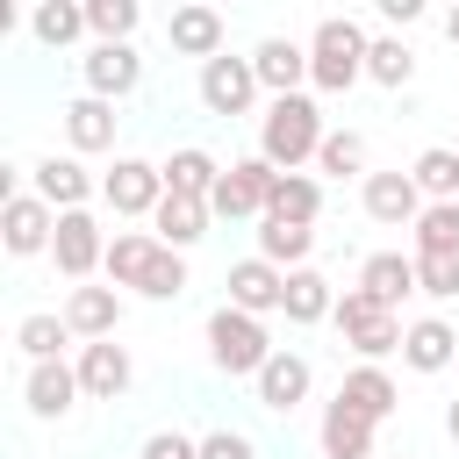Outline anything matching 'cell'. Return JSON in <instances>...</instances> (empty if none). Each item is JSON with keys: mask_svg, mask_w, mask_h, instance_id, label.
Returning a JSON list of instances; mask_svg holds the SVG:
<instances>
[{"mask_svg": "<svg viewBox=\"0 0 459 459\" xmlns=\"http://www.w3.org/2000/svg\"><path fill=\"white\" fill-rule=\"evenodd\" d=\"M323 108L308 100V93H287V100H265V115H258V158L273 165V172H301V165H316V151H323Z\"/></svg>", "mask_w": 459, "mask_h": 459, "instance_id": "6da1fadb", "label": "cell"}, {"mask_svg": "<svg viewBox=\"0 0 459 459\" xmlns=\"http://www.w3.org/2000/svg\"><path fill=\"white\" fill-rule=\"evenodd\" d=\"M366 50H373V36L351 14H323L316 36H308V86L316 93H351L366 79Z\"/></svg>", "mask_w": 459, "mask_h": 459, "instance_id": "7a4b0ae2", "label": "cell"}, {"mask_svg": "<svg viewBox=\"0 0 459 459\" xmlns=\"http://www.w3.org/2000/svg\"><path fill=\"white\" fill-rule=\"evenodd\" d=\"M273 351H280V344H273L265 316H244V308H230V301L208 316V359H215V373H230V380H258Z\"/></svg>", "mask_w": 459, "mask_h": 459, "instance_id": "3957f363", "label": "cell"}, {"mask_svg": "<svg viewBox=\"0 0 459 459\" xmlns=\"http://www.w3.org/2000/svg\"><path fill=\"white\" fill-rule=\"evenodd\" d=\"M330 323H337V337L359 351V366H380V359H387V351H402V337H409V330H402V316H394V308H380L366 287H344Z\"/></svg>", "mask_w": 459, "mask_h": 459, "instance_id": "277c9868", "label": "cell"}, {"mask_svg": "<svg viewBox=\"0 0 459 459\" xmlns=\"http://www.w3.org/2000/svg\"><path fill=\"white\" fill-rule=\"evenodd\" d=\"M273 179H280V172H273L265 158H237V165H222L208 208L230 215V222H265V208H273Z\"/></svg>", "mask_w": 459, "mask_h": 459, "instance_id": "5b68a950", "label": "cell"}, {"mask_svg": "<svg viewBox=\"0 0 459 459\" xmlns=\"http://www.w3.org/2000/svg\"><path fill=\"white\" fill-rule=\"evenodd\" d=\"M50 237H57V208H50L36 186H14L7 208H0V244H7V258H36V251H50Z\"/></svg>", "mask_w": 459, "mask_h": 459, "instance_id": "8992f818", "label": "cell"}, {"mask_svg": "<svg viewBox=\"0 0 459 459\" xmlns=\"http://www.w3.org/2000/svg\"><path fill=\"white\" fill-rule=\"evenodd\" d=\"M50 265H57L72 287H86V280L108 265V237H100V222H93L86 208L57 215V237H50Z\"/></svg>", "mask_w": 459, "mask_h": 459, "instance_id": "52a82bcc", "label": "cell"}, {"mask_svg": "<svg viewBox=\"0 0 459 459\" xmlns=\"http://www.w3.org/2000/svg\"><path fill=\"white\" fill-rule=\"evenodd\" d=\"M100 201H108L115 215H158V201H165V165H151V158H115V165L100 172Z\"/></svg>", "mask_w": 459, "mask_h": 459, "instance_id": "ba28073f", "label": "cell"}, {"mask_svg": "<svg viewBox=\"0 0 459 459\" xmlns=\"http://www.w3.org/2000/svg\"><path fill=\"white\" fill-rule=\"evenodd\" d=\"M258 93H265V86H258L251 57H230V50H222V57L201 65V108H208V115H222V122H230V115H251Z\"/></svg>", "mask_w": 459, "mask_h": 459, "instance_id": "9c48e42d", "label": "cell"}, {"mask_svg": "<svg viewBox=\"0 0 459 459\" xmlns=\"http://www.w3.org/2000/svg\"><path fill=\"white\" fill-rule=\"evenodd\" d=\"M359 201H366V215H373V222H387V230H416V215L430 208V201H423V186H416L402 165H394V172H366Z\"/></svg>", "mask_w": 459, "mask_h": 459, "instance_id": "30bf717a", "label": "cell"}, {"mask_svg": "<svg viewBox=\"0 0 459 459\" xmlns=\"http://www.w3.org/2000/svg\"><path fill=\"white\" fill-rule=\"evenodd\" d=\"M22 402H29V416H43V423H65V416L86 402V387H79V366H65V359H43V366H29V380H22Z\"/></svg>", "mask_w": 459, "mask_h": 459, "instance_id": "8fae6325", "label": "cell"}, {"mask_svg": "<svg viewBox=\"0 0 459 459\" xmlns=\"http://www.w3.org/2000/svg\"><path fill=\"white\" fill-rule=\"evenodd\" d=\"M222 287H230V308H244V316H280V301H287V273L273 258H258V251L237 258Z\"/></svg>", "mask_w": 459, "mask_h": 459, "instance_id": "7c38bea8", "label": "cell"}, {"mask_svg": "<svg viewBox=\"0 0 459 459\" xmlns=\"http://www.w3.org/2000/svg\"><path fill=\"white\" fill-rule=\"evenodd\" d=\"M79 387H86V402H122L129 394V380H136V366H129V351L115 344V337H100V344H79Z\"/></svg>", "mask_w": 459, "mask_h": 459, "instance_id": "4fadbf2b", "label": "cell"}, {"mask_svg": "<svg viewBox=\"0 0 459 459\" xmlns=\"http://www.w3.org/2000/svg\"><path fill=\"white\" fill-rule=\"evenodd\" d=\"M251 72H258V86H265L273 100L301 93V86H308V43H294V36H265V43L251 50Z\"/></svg>", "mask_w": 459, "mask_h": 459, "instance_id": "5bb4252c", "label": "cell"}, {"mask_svg": "<svg viewBox=\"0 0 459 459\" xmlns=\"http://www.w3.org/2000/svg\"><path fill=\"white\" fill-rule=\"evenodd\" d=\"M79 72H86V93H100V100H122V93H136V79H143V57H136V43H93V50L79 57Z\"/></svg>", "mask_w": 459, "mask_h": 459, "instance_id": "9a60e30c", "label": "cell"}, {"mask_svg": "<svg viewBox=\"0 0 459 459\" xmlns=\"http://www.w3.org/2000/svg\"><path fill=\"white\" fill-rule=\"evenodd\" d=\"M65 323H72L79 344L115 337V323H122V287H72V294H65Z\"/></svg>", "mask_w": 459, "mask_h": 459, "instance_id": "2e32d148", "label": "cell"}, {"mask_svg": "<svg viewBox=\"0 0 459 459\" xmlns=\"http://www.w3.org/2000/svg\"><path fill=\"white\" fill-rule=\"evenodd\" d=\"M402 366H409V373H445V366H459V330H452L445 316H416L409 337H402Z\"/></svg>", "mask_w": 459, "mask_h": 459, "instance_id": "e0dca14e", "label": "cell"}, {"mask_svg": "<svg viewBox=\"0 0 459 459\" xmlns=\"http://www.w3.org/2000/svg\"><path fill=\"white\" fill-rule=\"evenodd\" d=\"M308 380H316V373H308V359H301V351H273V359H265V373H258L251 387H258V409L287 416V409H301V402H308Z\"/></svg>", "mask_w": 459, "mask_h": 459, "instance_id": "ac0fdd59", "label": "cell"}, {"mask_svg": "<svg viewBox=\"0 0 459 459\" xmlns=\"http://www.w3.org/2000/svg\"><path fill=\"white\" fill-rule=\"evenodd\" d=\"M208 222H215V208H208V201H194V194H165V201H158V215H151V230H158V244H165V251H194V244L208 237Z\"/></svg>", "mask_w": 459, "mask_h": 459, "instance_id": "d6986e66", "label": "cell"}, {"mask_svg": "<svg viewBox=\"0 0 459 459\" xmlns=\"http://www.w3.org/2000/svg\"><path fill=\"white\" fill-rule=\"evenodd\" d=\"M337 402L359 409V416H373V423H387V416L402 409V387H394L387 366H351V373L337 380Z\"/></svg>", "mask_w": 459, "mask_h": 459, "instance_id": "ffe728a7", "label": "cell"}, {"mask_svg": "<svg viewBox=\"0 0 459 459\" xmlns=\"http://www.w3.org/2000/svg\"><path fill=\"white\" fill-rule=\"evenodd\" d=\"M165 36H172V50L179 57H222V14L215 7H201V0H186V7H172V22H165Z\"/></svg>", "mask_w": 459, "mask_h": 459, "instance_id": "44dd1931", "label": "cell"}, {"mask_svg": "<svg viewBox=\"0 0 459 459\" xmlns=\"http://www.w3.org/2000/svg\"><path fill=\"white\" fill-rule=\"evenodd\" d=\"M65 143H72V158H86V151H115V100L79 93V100L65 108Z\"/></svg>", "mask_w": 459, "mask_h": 459, "instance_id": "7402d4cb", "label": "cell"}, {"mask_svg": "<svg viewBox=\"0 0 459 459\" xmlns=\"http://www.w3.org/2000/svg\"><path fill=\"white\" fill-rule=\"evenodd\" d=\"M158 251H165L158 237H143V230H115V237H108V265H100V273H108V287H129V294H136V287L151 280Z\"/></svg>", "mask_w": 459, "mask_h": 459, "instance_id": "603a6c76", "label": "cell"}, {"mask_svg": "<svg viewBox=\"0 0 459 459\" xmlns=\"http://www.w3.org/2000/svg\"><path fill=\"white\" fill-rule=\"evenodd\" d=\"M373 430H380L373 416L330 402V409H323V459H380V452H373Z\"/></svg>", "mask_w": 459, "mask_h": 459, "instance_id": "cb8c5ba5", "label": "cell"}, {"mask_svg": "<svg viewBox=\"0 0 459 459\" xmlns=\"http://www.w3.org/2000/svg\"><path fill=\"white\" fill-rule=\"evenodd\" d=\"M36 194H43L57 215H72V208H86V194H93V172H86L79 158H57V151H50V158L36 165Z\"/></svg>", "mask_w": 459, "mask_h": 459, "instance_id": "d4e9b609", "label": "cell"}, {"mask_svg": "<svg viewBox=\"0 0 459 459\" xmlns=\"http://www.w3.org/2000/svg\"><path fill=\"white\" fill-rule=\"evenodd\" d=\"M359 287H366L380 308H402V301L416 294V258H402V251H373V258L359 265Z\"/></svg>", "mask_w": 459, "mask_h": 459, "instance_id": "484cf974", "label": "cell"}, {"mask_svg": "<svg viewBox=\"0 0 459 459\" xmlns=\"http://www.w3.org/2000/svg\"><path fill=\"white\" fill-rule=\"evenodd\" d=\"M308 251H316V230H308V222H280V215L258 222V258H273L280 273H301Z\"/></svg>", "mask_w": 459, "mask_h": 459, "instance_id": "4316f807", "label": "cell"}, {"mask_svg": "<svg viewBox=\"0 0 459 459\" xmlns=\"http://www.w3.org/2000/svg\"><path fill=\"white\" fill-rule=\"evenodd\" d=\"M215 179H222V165H215L201 143H179V151L165 158V194H194V201H208Z\"/></svg>", "mask_w": 459, "mask_h": 459, "instance_id": "83f0119b", "label": "cell"}, {"mask_svg": "<svg viewBox=\"0 0 459 459\" xmlns=\"http://www.w3.org/2000/svg\"><path fill=\"white\" fill-rule=\"evenodd\" d=\"M265 215H280V222H308V230H316V215H323V179H316V172H280Z\"/></svg>", "mask_w": 459, "mask_h": 459, "instance_id": "f1b7e54d", "label": "cell"}, {"mask_svg": "<svg viewBox=\"0 0 459 459\" xmlns=\"http://www.w3.org/2000/svg\"><path fill=\"white\" fill-rule=\"evenodd\" d=\"M280 316H287V323H323V316H337V294H330V280H323L316 265L287 273V301H280Z\"/></svg>", "mask_w": 459, "mask_h": 459, "instance_id": "f546056e", "label": "cell"}, {"mask_svg": "<svg viewBox=\"0 0 459 459\" xmlns=\"http://www.w3.org/2000/svg\"><path fill=\"white\" fill-rule=\"evenodd\" d=\"M29 29H36V43H43V50H65V43L93 36V29H86V7H79V0H43V7L29 14Z\"/></svg>", "mask_w": 459, "mask_h": 459, "instance_id": "4dcf8cb0", "label": "cell"}, {"mask_svg": "<svg viewBox=\"0 0 459 459\" xmlns=\"http://www.w3.org/2000/svg\"><path fill=\"white\" fill-rule=\"evenodd\" d=\"M14 344L29 351V366H43V359H65V344H72V323H65V316H50V308H36V316H22V323H14Z\"/></svg>", "mask_w": 459, "mask_h": 459, "instance_id": "1f68e13d", "label": "cell"}, {"mask_svg": "<svg viewBox=\"0 0 459 459\" xmlns=\"http://www.w3.org/2000/svg\"><path fill=\"white\" fill-rule=\"evenodd\" d=\"M366 79L387 86V93H402V86L416 79V50H409L402 36H373V50H366Z\"/></svg>", "mask_w": 459, "mask_h": 459, "instance_id": "d6a6232c", "label": "cell"}, {"mask_svg": "<svg viewBox=\"0 0 459 459\" xmlns=\"http://www.w3.org/2000/svg\"><path fill=\"white\" fill-rule=\"evenodd\" d=\"M409 179L423 186V201H459V151H445V143H430V151H416V165H409Z\"/></svg>", "mask_w": 459, "mask_h": 459, "instance_id": "836d02e7", "label": "cell"}, {"mask_svg": "<svg viewBox=\"0 0 459 459\" xmlns=\"http://www.w3.org/2000/svg\"><path fill=\"white\" fill-rule=\"evenodd\" d=\"M459 251V201H430L416 215V258H452Z\"/></svg>", "mask_w": 459, "mask_h": 459, "instance_id": "e575fe53", "label": "cell"}, {"mask_svg": "<svg viewBox=\"0 0 459 459\" xmlns=\"http://www.w3.org/2000/svg\"><path fill=\"white\" fill-rule=\"evenodd\" d=\"M136 22H143L136 0H86V29H93V43H129Z\"/></svg>", "mask_w": 459, "mask_h": 459, "instance_id": "d590c367", "label": "cell"}, {"mask_svg": "<svg viewBox=\"0 0 459 459\" xmlns=\"http://www.w3.org/2000/svg\"><path fill=\"white\" fill-rule=\"evenodd\" d=\"M316 172H323V179H351V172H366V136H359V129H330L323 151H316Z\"/></svg>", "mask_w": 459, "mask_h": 459, "instance_id": "8d00e7d4", "label": "cell"}, {"mask_svg": "<svg viewBox=\"0 0 459 459\" xmlns=\"http://www.w3.org/2000/svg\"><path fill=\"white\" fill-rule=\"evenodd\" d=\"M416 294L459 301V251H452V258H416Z\"/></svg>", "mask_w": 459, "mask_h": 459, "instance_id": "74e56055", "label": "cell"}, {"mask_svg": "<svg viewBox=\"0 0 459 459\" xmlns=\"http://www.w3.org/2000/svg\"><path fill=\"white\" fill-rule=\"evenodd\" d=\"M201 459H258V445H251L244 430H230V423H222V430H208V437H201Z\"/></svg>", "mask_w": 459, "mask_h": 459, "instance_id": "f35d334b", "label": "cell"}, {"mask_svg": "<svg viewBox=\"0 0 459 459\" xmlns=\"http://www.w3.org/2000/svg\"><path fill=\"white\" fill-rule=\"evenodd\" d=\"M143 459H201V437H186V430H151V437H143Z\"/></svg>", "mask_w": 459, "mask_h": 459, "instance_id": "ab89813d", "label": "cell"}, {"mask_svg": "<svg viewBox=\"0 0 459 459\" xmlns=\"http://www.w3.org/2000/svg\"><path fill=\"white\" fill-rule=\"evenodd\" d=\"M380 14H387V22H402V29H409V22H416V14H423V0H380Z\"/></svg>", "mask_w": 459, "mask_h": 459, "instance_id": "60d3db41", "label": "cell"}, {"mask_svg": "<svg viewBox=\"0 0 459 459\" xmlns=\"http://www.w3.org/2000/svg\"><path fill=\"white\" fill-rule=\"evenodd\" d=\"M445 437H452V445H459V402H452V409H445Z\"/></svg>", "mask_w": 459, "mask_h": 459, "instance_id": "b9f144b4", "label": "cell"}, {"mask_svg": "<svg viewBox=\"0 0 459 459\" xmlns=\"http://www.w3.org/2000/svg\"><path fill=\"white\" fill-rule=\"evenodd\" d=\"M445 36H452V43H459V7H452V14H445Z\"/></svg>", "mask_w": 459, "mask_h": 459, "instance_id": "7bdbcfd3", "label": "cell"}]
</instances>
